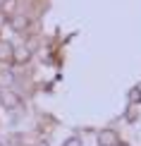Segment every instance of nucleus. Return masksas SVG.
I'll use <instances>...</instances> for the list:
<instances>
[{
  "label": "nucleus",
  "instance_id": "1",
  "mask_svg": "<svg viewBox=\"0 0 141 146\" xmlns=\"http://www.w3.org/2000/svg\"><path fill=\"white\" fill-rule=\"evenodd\" d=\"M0 103H3L7 110H15V108L22 106V98H19V94H15V91L3 89V91H0Z\"/></svg>",
  "mask_w": 141,
  "mask_h": 146
},
{
  "label": "nucleus",
  "instance_id": "2",
  "mask_svg": "<svg viewBox=\"0 0 141 146\" xmlns=\"http://www.w3.org/2000/svg\"><path fill=\"white\" fill-rule=\"evenodd\" d=\"M29 60H31V50L26 46H17L15 53H12V62L15 65H26Z\"/></svg>",
  "mask_w": 141,
  "mask_h": 146
},
{
  "label": "nucleus",
  "instance_id": "3",
  "mask_svg": "<svg viewBox=\"0 0 141 146\" xmlns=\"http://www.w3.org/2000/svg\"><path fill=\"white\" fill-rule=\"evenodd\" d=\"M10 27L12 29H15V31H26V27H29V17L26 15H15V17H12V19H10Z\"/></svg>",
  "mask_w": 141,
  "mask_h": 146
},
{
  "label": "nucleus",
  "instance_id": "4",
  "mask_svg": "<svg viewBox=\"0 0 141 146\" xmlns=\"http://www.w3.org/2000/svg\"><path fill=\"white\" fill-rule=\"evenodd\" d=\"M98 144L101 146H117V137H115V132H110V129H103L101 134H98Z\"/></svg>",
  "mask_w": 141,
  "mask_h": 146
},
{
  "label": "nucleus",
  "instance_id": "5",
  "mask_svg": "<svg viewBox=\"0 0 141 146\" xmlns=\"http://www.w3.org/2000/svg\"><path fill=\"white\" fill-rule=\"evenodd\" d=\"M12 53H15V48L7 41H0V62H12Z\"/></svg>",
  "mask_w": 141,
  "mask_h": 146
},
{
  "label": "nucleus",
  "instance_id": "6",
  "mask_svg": "<svg viewBox=\"0 0 141 146\" xmlns=\"http://www.w3.org/2000/svg\"><path fill=\"white\" fill-rule=\"evenodd\" d=\"M15 12H17V0H5L3 7H0V15L12 19V17H15Z\"/></svg>",
  "mask_w": 141,
  "mask_h": 146
},
{
  "label": "nucleus",
  "instance_id": "7",
  "mask_svg": "<svg viewBox=\"0 0 141 146\" xmlns=\"http://www.w3.org/2000/svg\"><path fill=\"white\" fill-rule=\"evenodd\" d=\"M129 101L136 106V103H141V89H132L129 91Z\"/></svg>",
  "mask_w": 141,
  "mask_h": 146
},
{
  "label": "nucleus",
  "instance_id": "8",
  "mask_svg": "<svg viewBox=\"0 0 141 146\" xmlns=\"http://www.w3.org/2000/svg\"><path fill=\"white\" fill-rule=\"evenodd\" d=\"M10 82H15V79H12V74H10V72H0V86H7Z\"/></svg>",
  "mask_w": 141,
  "mask_h": 146
},
{
  "label": "nucleus",
  "instance_id": "9",
  "mask_svg": "<svg viewBox=\"0 0 141 146\" xmlns=\"http://www.w3.org/2000/svg\"><path fill=\"white\" fill-rule=\"evenodd\" d=\"M62 146H81V139H77V137H72V139H67V141Z\"/></svg>",
  "mask_w": 141,
  "mask_h": 146
},
{
  "label": "nucleus",
  "instance_id": "10",
  "mask_svg": "<svg viewBox=\"0 0 141 146\" xmlns=\"http://www.w3.org/2000/svg\"><path fill=\"white\" fill-rule=\"evenodd\" d=\"M36 146H48V141H38V144H36Z\"/></svg>",
  "mask_w": 141,
  "mask_h": 146
},
{
  "label": "nucleus",
  "instance_id": "11",
  "mask_svg": "<svg viewBox=\"0 0 141 146\" xmlns=\"http://www.w3.org/2000/svg\"><path fill=\"white\" fill-rule=\"evenodd\" d=\"M117 146H127V144H117Z\"/></svg>",
  "mask_w": 141,
  "mask_h": 146
},
{
  "label": "nucleus",
  "instance_id": "12",
  "mask_svg": "<svg viewBox=\"0 0 141 146\" xmlns=\"http://www.w3.org/2000/svg\"><path fill=\"white\" fill-rule=\"evenodd\" d=\"M0 146H3V144H0Z\"/></svg>",
  "mask_w": 141,
  "mask_h": 146
}]
</instances>
